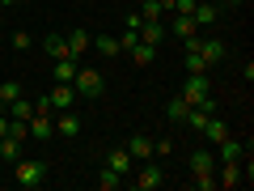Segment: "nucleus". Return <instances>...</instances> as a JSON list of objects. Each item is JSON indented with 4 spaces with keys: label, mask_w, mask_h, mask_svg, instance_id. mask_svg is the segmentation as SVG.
Instances as JSON below:
<instances>
[{
    "label": "nucleus",
    "mask_w": 254,
    "mask_h": 191,
    "mask_svg": "<svg viewBox=\"0 0 254 191\" xmlns=\"http://www.w3.org/2000/svg\"><path fill=\"white\" fill-rule=\"evenodd\" d=\"M190 179H195L199 191L216 187V162H212V149H195V153H190Z\"/></svg>",
    "instance_id": "f257e3e1"
},
{
    "label": "nucleus",
    "mask_w": 254,
    "mask_h": 191,
    "mask_svg": "<svg viewBox=\"0 0 254 191\" xmlns=\"http://www.w3.org/2000/svg\"><path fill=\"white\" fill-rule=\"evenodd\" d=\"M13 179H17V187H43L47 183V162L43 157H17L13 162Z\"/></svg>",
    "instance_id": "f03ea898"
},
{
    "label": "nucleus",
    "mask_w": 254,
    "mask_h": 191,
    "mask_svg": "<svg viewBox=\"0 0 254 191\" xmlns=\"http://www.w3.org/2000/svg\"><path fill=\"white\" fill-rule=\"evenodd\" d=\"M127 183H131L136 191H157V187H165V170H161V162L148 157V162H140L136 170L127 174Z\"/></svg>",
    "instance_id": "7ed1b4c3"
},
{
    "label": "nucleus",
    "mask_w": 254,
    "mask_h": 191,
    "mask_svg": "<svg viewBox=\"0 0 254 191\" xmlns=\"http://www.w3.org/2000/svg\"><path fill=\"white\" fill-rule=\"evenodd\" d=\"M165 30H170V34L178 38L187 51H195V47H199V26H195V17H190V13H174Z\"/></svg>",
    "instance_id": "20e7f679"
},
{
    "label": "nucleus",
    "mask_w": 254,
    "mask_h": 191,
    "mask_svg": "<svg viewBox=\"0 0 254 191\" xmlns=\"http://www.w3.org/2000/svg\"><path fill=\"white\" fill-rule=\"evenodd\" d=\"M72 90H76V98H89V102H98V98H102V90H106V81H102V73H98V68H76V77H72Z\"/></svg>",
    "instance_id": "39448f33"
},
{
    "label": "nucleus",
    "mask_w": 254,
    "mask_h": 191,
    "mask_svg": "<svg viewBox=\"0 0 254 191\" xmlns=\"http://www.w3.org/2000/svg\"><path fill=\"white\" fill-rule=\"evenodd\" d=\"M187 106H199L203 98H212V73H195V77H187V85H182V94H178Z\"/></svg>",
    "instance_id": "423d86ee"
},
{
    "label": "nucleus",
    "mask_w": 254,
    "mask_h": 191,
    "mask_svg": "<svg viewBox=\"0 0 254 191\" xmlns=\"http://www.w3.org/2000/svg\"><path fill=\"white\" fill-rule=\"evenodd\" d=\"M55 136V119H51V110H34L30 115V140H51Z\"/></svg>",
    "instance_id": "0eeeda50"
},
{
    "label": "nucleus",
    "mask_w": 254,
    "mask_h": 191,
    "mask_svg": "<svg viewBox=\"0 0 254 191\" xmlns=\"http://www.w3.org/2000/svg\"><path fill=\"white\" fill-rule=\"evenodd\" d=\"M47 98H51V110H72V106H76V90H72V81H55Z\"/></svg>",
    "instance_id": "6e6552de"
},
{
    "label": "nucleus",
    "mask_w": 254,
    "mask_h": 191,
    "mask_svg": "<svg viewBox=\"0 0 254 191\" xmlns=\"http://www.w3.org/2000/svg\"><path fill=\"white\" fill-rule=\"evenodd\" d=\"M195 51L203 55V64H208V68H216V64L225 60V43H220V38H203V34H199V47H195Z\"/></svg>",
    "instance_id": "1a4fd4ad"
},
{
    "label": "nucleus",
    "mask_w": 254,
    "mask_h": 191,
    "mask_svg": "<svg viewBox=\"0 0 254 191\" xmlns=\"http://www.w3.org/2000/svg\"><path fill=\"white\" fill-rule=\"evenodd\" d=\"M246 183V170H242V162H225L216 170V187H242Z\"/></svg>",
    "instance_id": "9d476101"
},
{
    "label": "nucleus",
    "mask_w": 254,
    "mask_h": 191,
    "mask_svg": "<svg viewBox=\"0 0 254 191\" xmlns=\"http://www.w3.org/2000/svg\"><path fill=\"white\" fill-rule=\"evenodd\" d=\"M123 149L131 153V162H136V166L153 157V140H148V136H127V140H123Z\"/></svg>",
    "instance_id": "9b49d317"
},
{
    "label": "nucleus",
    "mask_w": 254,
    "mask_h": 191,
    "mask_svg": "<svg viewBox=\"0 0 254 191\" xmlns=\"http://www.w3.org/2000/svg\"><path fill=\"white\" fill-rule=\"evenodd\" d=\"M220 162H246V157H250V149H246V140H233V136H225L220 140Z\"/></svg>",
    "instance_id": "f8f14e48"
},
{
    "label": "nucleus",
    "mask_w": 254,
    "mask_h": 191,
    "mask_svg": "<svg viewBox=\"0 0 254 191\" xmlns=\"http://www.w3.org/2000/svg\"><path fill=\"white\" fill-rule=\"evenodd\" d=\"M136 34H140V43H153V47H157L165 34H170V30H165V21H144V17H140Z\"/></svg>",
    "instance_id": "ddd939ff"
},
{
    "label": "nucleus",
    "mask_w": 254,
    "mask_h": 191,
    "mask_svg": "<svg viewBox=\"0 0 254 191\" xmlns=\"http://www.w3.org/2000/svg\"><path fill=\"white\" fill-rule=\"evenodd\" d=\"M106 166H110V170H115V174H123V179H127V174H131V170H136V162H131V153H127L123 145H119V149H110Z\"/></svg>",
    "instance_id": "4468645a"
},
{
    "label": "nucleus",
    "mask_w": 254,
    "mask_h": 191,
    "mask_svg": "<svg viewBox=\"0 0 254 191\" xmlns=\"http://www.w3.org/2000/svg\"><path fill=\"white\" fill-rule=\"evenodd\" d=\"M190 17H195V26H199V30H208V26H216L220 9H216V4H212V0H199V4H195V13H190Z\"/></svg>",
    "instance_id": "2eb2a0df"
},
{
    "label": "nucleus",
    "mask_w": 254,
    "mask_h": 191,
    "mask_svg": "<svg viewBox=\"0 0 254 191\" xmlns=\"http://www.w3.org/2000/svg\"><path fill=\"white\" fill-rule=\"evenodd\" d=\"M64 38H68V55H72V60H81V55L89 51V43H93L89 30H72V34H64Z\"/></svg>",
    "instance_id": "dca6fc26"
},
{
    "label": "nucleus",
    "mask_w": 254,
    "mask_h": 191,
    "mask_svg": "<svg viewBox=\"0 0 254 191\" xmlns=\"http://www.w3.org/2000/svg\"><path fill=\"white\" fill-rule=\"evenodd\" d=\"M76 132H81V119H76L72 110H60V119H55V136H64V140H72Z\"/></svg>",
    "instance_id": "f3484780"
},
{
    "label": "nucleus",
    "mask_w": 254,
    "mask_h": 191,
    "mask_svg": "<svg viewBox=\"0 0 254 191\" xmlns=\"http://www.w3.org/2000/svg\"><path fill=\"white\" fill-rule=\"evenodd\" d=\"M89 47H93V51L102 55V60H115V55L123 51V43H119V38H110V34H98V38H93Z\"/></svg>",
    "instance_id": "a211bd4d"
},
{
    "label": "nucleus",
    "mask_w": 254,
    "mask_h": 191,
    "mask_svg": "<svg viewBox=\"0 0 254 191\" xmlns=\"http://www.w3.org/2000/svg\"><path fill=\"white\" fill-rule=\"evenodd\" d=\"M43 51L51 55V60H64V55H68V38H64V34H47L43 38ZM68 60H72V55H68Z\"/></svg>",
    "instance_id": "6ab92c4d"
},
{
    "label": "nucleus",
    "mask_w": 254,
    "mask_h": 191,
    "mask_svg": "<svg viewBox=\"0 0 254 191\" xmlns=\"http://www.w3.org/2000/svg\"><path fill=\"white\" fill-rule=\"evenodd\" d=\"M127 55H131V60L144 68V64H153V60H157V47H153V43H140V38H136V43L127 47Z\"/></svg>",
    "instance_id": "aec40b11"
},
{
    "label": "nucleus",
    "mask_w": 254,
    "mask_h": 191,
    "mask_svg": "<svg viewBox=\"0 0 254 191\" xmlns=\"http://www.w3.org/2000/svg\"><path fill=\"white\" fill-rule=\"evenodd\" d=\"M203 136H208L212 145H220V140L229 136V123H225V119H216V115H208V123H203Z\"/></svg>",
    "instance_id": "412c9836"
},
{
    "label": "nucleus",
    "mask_w": 254,
    "mask_h": 191,
    "mask_svg": "<svg viewBox=\"0 0 254 191\" xmlns=\"http://www.w3.org/2000/svg\"><path fill=\"white\" fill-rule=\"evenodd\" d=\"M51 77H55V81H72V77H76V60H68V55L55 60L51 64Z\"/></svg>",
    "instance_id": "4be33fe9"
},
{
    "label": "nucleus",
    "mask_w": 254,
    "mask_h": 191,
    "mask_svg": "<svg viewBox=\"0 0 254 191\" xmlns=\"http://www.w3.org/2000/svg\"><path fill=\"white\" fill-rule=\"evenodd\" d=\"M21 145H26V140L0 136V162H17V157H21Z\"/></svg>",
    "instance_id": "5701e85b"
},
{
    "label": "nucleus",
    "mask_w": 254,
    "mask_h": 191,
    "mask_svg": "<svg viewBox=\"0 0 254 191\" xmlns=\"http://www.w3.org/2000/svg\"><path fill=\"white\" fill-rule=\"evenodd\" d=\"M187 102H182V98H170V106H165V119H170V123H182V119H187Z\"/></svg>",
    "instance_id": "b1692460"
},
{
    "label": "nucleus",
    "mask_w": 254,
    "mask_h": 191,
    "mask_svg": "<svg viewBox=\"0 0 254 191\" xmlns=\"http://www.w3.org/2000/svg\"><path fill=\"white\" fill-rule=\"evenodd\" d=\"M123 183H127L123 174H115V170H110V166H106V170H102V179H98V187H102V191H119V187H123Z\"/></svg>",
    "instance_id": "393cba45"
},
{
    "label": "nucleus",
    "mask_w": 254,
    "mask_h": 191,
    "mask_svg": "<svg viewBox=\"0 0 254 191\" xmlns=\"http://www.w3.org/2000/svg\"><path fill=\"white\" fill-rule=\"evenodd\" d=\"M140 17H144V21H161V17H165V4H161V0H144Z\"/></svg>",
    "instance_id": "a878e982"
},
{
    "label": "nucleus",
    "mask_w": 254,
    "mask_h": 191,
    "mask_svg": "<svg viewBox=\"0 0 254 191\" xmlns=\"http://www.w3.org/2000/svg\"><path fill=\"white\" fill-rule=\"evenodd\" d=\"M187 73L195 77V73H212V68L203 64V55H199V51H187Z\"/></svg>",
    "instance_id": "bb28decb"
},
{
    "label": "nucleus",
    "mask_w": 254,
    "mask_h": 191,
    "mask_svg": "<svg viewBox=\"0 0 254 191\" xmlns=\"http://www.w3.org/2000/svg\"><path fill=\"white\" fill-rule=\"evenodd\" d=\"M13 98H21V85L17 81H4V85H0V106H9Z\"/></svg>",
    "instance_id": "cd10ccee"
},
{
    "label": "nucleus",
    "mask_w": 254,
    "mask_h": 191,
    "mask_svg": "<svg viewBox=\"0 0 254 191\" xmlns=\"http://www.w3.org/2000/svg\"><path fill=\"white\" fill-rule=\"evenodd\" d=\"M9 43H13V51H26V47L34 43V38H30V30H13V38H9Z\"/></svg>",
    "instance_id": "c85d7f7f"
},
{
    "label": "nucleus",
    "mask_w": 254,
    "mask_h": 191,
    "mask_svg": "<svg viewBox=\"0 0 254 191\" xmlns=\"http://www.w3.org/2000/svg\"><path fill=\"white\" fill-rule=\"evenodd\" d=\"M0 136H9V110L0 106Z\"/></svg>",
    "instance_id": "c756f323"
},
{
    "label": "nucleus",
    "mask_w": 254,
    "mask_h": 191,
    "mask_svg": "<svg viewBox=\"0 0 254 191\" xmlns=\"http://www.w3.org/2000/svg\"><path fill=\"white\" fill-rule=\"evenodd\" d=\"M17 4H26V0H0V9H17Z\"/></svg>",
    "instance_id": "7c9ffc66"
},
{
    "label": "nucleus",
    "mask_w": 254,
    "mask_h": 191,
    "mask_svg": "<svg viewBox=\"0 0 254 191\" xmlns=\"http://www.w3.org/2000/svg\"><path fill=\"white\" fill-rule=\"evenodd\" d=\"M225 4H233V9H237V4H246V0H225Z\"/></svg>",
    "instance_id": "2f4dec72"
},
{
    "label": "nucleus",
    "mask_w": 254,
    "mask_h": 191,
    "mask_svg": "<svg viewBox=\"0 0 254 191\" xmlns=\"http://www.w3.org/2000/svg\"><path fill=\"white\" fill-rule=\"evenodd\" d=\"M161 4H165V0H161Z\"/></svg>",
    "instance_id": "473e14b6"
},
{
    "label": "nucleus",
    "mask_w": 254,
    "mask_h": 191,
    "mask_svg": "<svg viewBox=\"0 0 254 191\" xmlns=\"http://www.w3.org/2000/svg\"><path fill=\"white\" fill-rule=\"evenodd\" d=\"M0 21H4V17H0Z\"/></svg>",
    "instance_id": "72a5a7b5"
}]
</instances>
